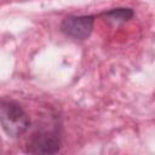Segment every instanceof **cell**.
Returning a JSON list of instances; mask_svg holds the SVG:
<instances>
[{
  "mask_svg": "<svg viewBox=\"0 0 155 155\" xmlns=\"http://www.w3.org/2000/svg\"><path fill=\"white\" fill-rule=\"evenodd\" d=\"M0 121L4 132L11 138L22 136L30 124L23 108L18 103L6 99H2L0 104Z\"/></svg>",
  "mask_w": 155,
  "mask_h": 155,
  "instance_id": "obj_1",
  "label": "cell"
},
{
  "mask_svg": "<svg viewBox=\"0 0 155 155\" xmlns=\"http://www.w3.org/2000/svg\"><path fill=\"white\" fill-rule=\"evenodd\" d=\"M25 150L31 154H56L61 150V137L54 130H39L28 138Z\"/></svg>",
  "mask_w": 155,
  "mask_h": 155,
  "instance_id": "obj_2",
  "label": "cell"
},
{
  "mask_svg": "<svg viewBox=\"0 0 155 155\" xmlns=\"http://www.w3.org/2000/svg\"><path fill=\"white\" fill-rule=\"evenodd\" d=\"M93 23V16H68L62 21L61 30L69 38L85 40L91 35Z\"/></svg>",
  "mask_w": 155,
  "mask_h": 155,
  "instance_id": "obj_3",
  "label": "cell"
},
{
  "mask_svg": "<svg viewBox=\"0 0 155 155\" xmlns=\"http://www.w3.org/2000/svg\"><path fill=\"white\" fill-rule=\"evenodd\" d=\"M102 16H105L110 19H114V21H121V22H125V21H128L133 17V11L131 8H113L110 11H107V12H103Z\"/></svg>",
  "mask_w": 155,
  "mask_h": 155,
  "instance_id": "obj_4",
  "label": "cell"
}]
</instances>
